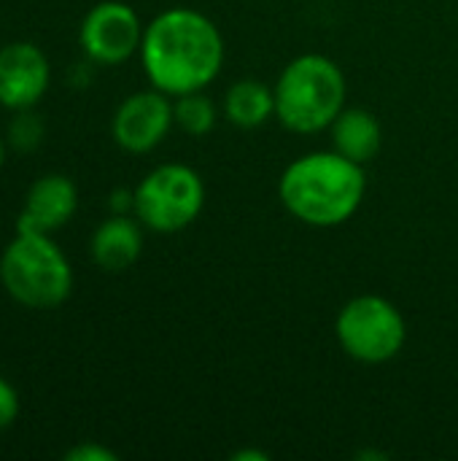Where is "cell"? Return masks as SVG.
Returning <instances> with one entry per match:
<instances>
[{
  "mask_svg": "<svg viewBox=\"0 0 458 461\" xmlns=\"http://www.w3.org/2000/svg\"><path fill=\"white\" fill-rule=\"evenodd\" d=\"M367 192L364 165L340 151H310L297 157L278 181L283 208L310 227L348 221Z\"/></svg>",
  "mask_w": 458,
  "mask_h": 461,
  "instance_id": "2",
  "label": "cell"
},
{
  "mask_svg": "<svg viewBox=\"0 0 458 461\" xmlns=\"http://www.w3.org/2000/svg\"><path fill=\"white\" fill-rule=\"evenodd\" d=\"M135 219L162 235H173L194 224L205 205V184L189 165L167 162L154 167L132 189Z\"/></svg>",
  "mask_w": 458,
  "mask_h": 461,
  "instance_id": "5",
  "label": "cell"
},
{
  "mask_svg": "<svg viewBox=\"0 0 458 461\" xmlns=\"http://www.w3.org/2000/svg\"><path fill=\"white\" fill-rule=\"evenodd\" d=\"M19 419V394L16 389L0 375V432L8 429Z\"/></svg>",
  "mask_w": 458,
  "mask_h": 461,
  "instance_id": "16",
  "label": "cell"
},
{
  "mask_svg": "<svg viewBox=\"0 0 458 461\" xmlns=\"http://www.w3.org/2000/svg\"><path fill=\"white\" fill-rule=\"evenodd\" d=\"M135 194L132 192H113L111 194V211L113 213H132Z\"/></svg>",
  "mask_w": 458,
  "mask_h": 461,
  "instance_id": "18",
  "label": "cell"
},
{
  "mask_svg": "<svg viewBox=\"0 0 458 461\" xmlns=\"http://www.w3.org/2000/svg\"><path fill=\"white\" fill-rule=\"evenodd\" d=\"M5 294L32 311H51L73 292V267L51 235L16 232L0 254Z\"/></svg>",
  "mask_w": 458,
  "mask_h": 461,
  "instance_id": "4",
  "label": "cell"
},
{
  "mask_svg": "<svg viewBox=\"0 0 458 461\" xmlns=\"http://www.w3.org/2000/svg\"><path fill=\"white\" fill-rule=\"evenodd\" d=\"M273 92L278 122L292 132L313 135L332 127L346 108L348 84L335 59L302 54L281 70Z\"/></svg>",
  "mask_w": 458,
  "mask_h": 461,
  "instance_id": "3",
  "label": "cell"
},
{
  "mask_svg": "<svg viewBox=\"0 0 458 461\" xmlns=\"http://www.w3.org/2000/svg\"><path fill=\"white\" fill-rule=\"evenodd\" d=\"M335 335L351 359L362 365H383L402 351L408 327L394 303L378 294H359L340 308Z\"/></svg>",
  "mask_w": 458,
  "mask_h": 461,
  "instance_id": "6",
  "label": "cell"
},
{
  "mask_svg": "<svg viewBox=\"0 0 458 461\" xmlns=\"http://www.w3.org/2000/svg\"><path fill=\"white\" fill-rule=\"evenodd\" d=\"M173 116H175V124L186 135L202 138L216 124V105H213V100L208 95H202V89L189 92V95L173 97Z\"/></svg>",
  "mask_w": 458,
  "mask_h": 461,
  "instance_id": "14",
  "label": "cell"
},
{
  "mask_svg": "<svg viewBox=\"0 0 458 461\" xmlns=\"http://www.w3.org/2000/svg\"><path fill=\"white\" fill-rule=\"evenodd\" d=\"M143 30L146 27L130 3L103 0L86 11L78 27V43L89 62L121 65L140 51Z\"/></svg>",
  "mask_w": 458,
  "mask_h": 461,
  "instance_id": "7",
  "label": "cell"
},
{
  "mask_svg": "<svg viewBox=\"0 0 458 461\" xmlns=\"http://www.w3.org/2000/svg\"><path fill=\"white\" fill-rule=\"evenodd\" d=\"M173 124V97L151 86L121 100L111 119V135L119 149L130 154H148L167 138Z\"/></svg>",
  "mask_w": 458,
  "mask_h": 461,
  "instance_id": "8",
  "label": "cell"
},
{
  "mask_svg": "<svg viewBox=\"0 0 458 461\" xmlns=\"http://www.w3.org/2000/svg\"><path fill=\"white\" fill-rule=\"evenodd\" d=\"M5 154H8V143H5V135L0 132V167H3V162H5Z\"/></svg>",
  "mask_w": 458,
  "mask_h": 461,
  "instance_id": "20",
  "label": "cell"
},
{
  "mask_svg": "<svg viewBox=\"0 0 458 461\" xmlns=\"http://www.w3.org/2000/svg\"><path fill=\"white\" fill-rule=\"evenodd\" d=\"M78 211V189L65 173H43L35 178L24 194L22 211L16 216V232L54 235Z\"/></svg>",
  "mask_w": 458,
  "mask_h": 461,
  "instance_id": "10",
  "label": "cell"
},
{
  "mask_svg": "<svg viewBox=\"0 0 458 461\" xmlns=\"http://www.w3.org/2000/svg\"><path fill=\"white\" fill-rule=\"evenodd\" d=\"M232 459L235 461H267V454H265V451H238Z\"/></svg>",
  "mask_w": 458,
  "mask_h": 461,
  "instance_id": "19",
  "label": "cell"
},
{
  "mask_svg": "<svg viewBox=\"0 0 458 461\" xmlns=\"http://www.w3.org/2000/svg\"><path fill=\"white\" fill-rule=\"evenodd\" d=\"M224 116L240 130H254L275 116V92L262 81H238L224 95Z\"/></svg>",
  "mask_w": 458,
  "mask_h": 461,
  "instance_id": "13",
  "label": "cell"
},
{
  "mask_svg": "<svg viewBox=\"0 0 458 461\" xmlns=\"http://www.w3.org/2000/svg\"><path fill=\"white\" fill-rule=\"evenodd\" d=\"M51 84V62L32 41L0 46V105L5 111L35 108Z\"/></svg>",
  "mask_w": 458,
  "mask_h": 461,
  "instance_id": "9",
  "label": "cell"
},
{
  "mask_svg": "<svg viewBox=\"0 0 458 461\" xmlns=\"http://www.w3.org/2000/svg\"><path fill=\"white\" fill-rule=\"evenodd\" d=\"M92 262L105 273L130 270L143 254V224L135 213H111L103 219L89 240Z\"/></svg>",
  "mask_w": 458,
  "mask_h": 461,
  "instance_id": "11",
  "label": "cell"
},
{
  "mask_svg": "<svg viewBox=\"0 0 458 461\" xmlns=\"http://www.w3.org/2000/svg\"><path fill=\"white\" fill-rule=\"evenodd\" d=\"M65 461H116V454L100 443H81L65 454Z\"/></svg>",
  "mask_w": 458,
  "mask_h": 461,
  "instance_id": "17",
  "label": "cell"
},
{
  "mask_svg": "<svg viewBox=\"0 0 458 461\" xmlns=\"http://www.w3.org/2000/svg\"><path fill=\"white\" fill-rule=\"evenodd\" d=\"M11 113L13 116L8 119V127L3 132L8 149H13L19 154L35 151L43 143V138H46L43 116L35 108H22V111H11Z\"/></svg>",
  "mask_w": 458,
  "mask_h": 461,
  "instance_id": "15",
  "label": "cell"
},
{
  "mask_svg": "<svg viewBox=\"0 0 458 461\" xmlns=\"http://www.w3.org/2000/svg\"><path fill=\"white\" fill-rule=\"evenodd\" d=\"M332 143H335V151H340L343 157L359 165H367L381 151L383 132H381L378 119L370 111L343 108L337 119L332 122Z\"/></svg>",
  "mask_w": 458,
  "mask_h": 461,
  "instance_id": "12",
  "label": "cell"
},
{
  "mask_svg": "<svg viewBox=\"0 0 458 461\" xmlns=\"http://www.w3.org/2000/svg\"><path fill=\"white\" fill-rule=\"evenodd\" d=\"M138 54L151 86L178 97L205 89L219 76L224 65V38L205 14L175 5L146 24Z\"/></svg>",
  "mask_w": 458,
  "mask_h": 461,
  "instance_id": "1",
  "label": "cell"
}]
</instances>
